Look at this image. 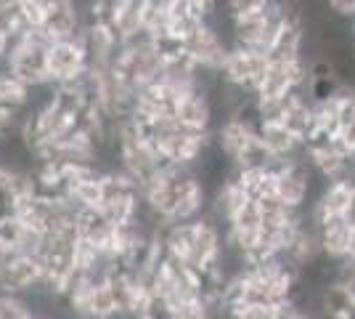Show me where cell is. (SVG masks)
<instances>
[{
  "label": "cell",
  "mask_w": 355,
  "mask_h": 319,
  "mask_svg": "<svg viewBox=\"0 0 355 319\" xmlns=\"http://www.w3.org/2000/svg\"><path fill=\"white\" fill-rule=\"evenodd\" d=\"M268 69V56L250 48H231L220 64V77L225 83L257 93V85Z\"/></svg>",
  "instance_id": "cell-1"
},
{
  "label": "cell",
  "mask_w": 355,
  "mask_h": 319,
  "mask_svg": "<svg viewBox=\"0 0 355 319\" xmlns=\"http://www.w3.org/2000/svg\"><path fill=\"white\" fill-rule=\"evenodd\" d=\"M88 72V54L80 40V35L72 40H53L48 46V75L51 83H69Z\"/></svg>",
  "instance_id": "cell-2"
},
{
  "label": "cell",
  "mask_w": 355,
  "mask_h": 319,
  "mask_svg": "<svg viewBox=\"0 0 355 319\" xmlns=\"http://www.w3.org/2000/svg\"><path fill=\"white\" fill-rule=\"evenodd\" d=\"M228 51H231V46L223 40V35L212 24H205L202 30H196L186 40V54L205 69H218L220 72V64Z\"/></svg>",
  "instance_id": "cell-3"
},
{
  "label": "cell",
  "mask_w": 355,
  "mask_h": 319,
  "mask_svg": "<svg viewBox=\"0 0 355 319\" xmlns=\"http://www.w3.org/2000/svg\"><path fill=\"white\" fill-rule=\"evenodd\" d=\"M313 218H315V227H318L321 250H324L329 259H337V261L347 259V253H350V234H353L350 224L342 215H315L313 213Z\"/></svg>",
  "instance_id": "cell-4"
},
{
  "label": "cell",
  "mask_w": 355,
  "mask_h": 319,
  "mask_svg": "<svg viewBox=\"0 0 355 319\" xmlns=\"http://www.w3.org/2000/svg\"><path fill=\"white\" fill-rule=\"evenodd\" d=\"M257 136L260 141L266 144L270 154L276 157V160H295L300 154L305 152V147H302V141L284 125V122H263L260 125V131H257Z\"/></svg>",
  "instance_id": "cell-5"
},
{
  "label": "cell",
  "mask_w": 355,
  "mask_h": 319,
  "mask_svg": "<svg viewBox=\"0 0 355 319\" xmlns=\"http://www.w3.org/2000/svg\"><path fill=\"white\" fill-rule=\"evenodd\" d=\"M40 27L51 40H72L83 32V16H80L74 3H67V6L45 11Z\"/></svg>",
  "instance_id": "cell-6"
},
{
  "label": "cell",
  "mask_w": 355,
  "mask_h": 319,
  "mask_svg": "<svg viewBox=\"0 0 355 319\" xmlns=\"http://www.w3.org/2000/svg\"><path fill=\"white\" fill-rule=\"evenodd\" d=\"M355 181H329L326 189L321 192V197L315 199V205L308 208L315 215H342L345 218V211L350 205V197H353Z\"/></svg>",
  "instance_id": "cell-7"
},
{
  "label": "cell",
  "mask_w": 355,
  "mask_h": 319,
  "mask_svg": "<svg viewBox=\"0 0 355 319\" xmlns=\"http://www.w3.org/2000/svg\"><path fill=\"white\" fill-rule=\"evenodd\" d=\"M321 317L355 319V295L342 282H331L321 290Z\"/></svg>",
  "instance_id": "cell-8"
},
{
  "label": "cell",
  "mask_w": 355,
  "mask_h": 319,
  "mask_svg": "<svg viewBox=\"0 0 355 319\" xmlns=\"http://www.w3.org/2000/svg\"><path fill=\"white\" fill-rule=\"evenodd\" d=\"M24 231L27 227L21 224V218L19 215H6V218H0V247L6 250V253H19V245L24 240Z\"/></svg>",
  "instance_id": "cell-9"
},
{
  "label": "cell",
  "mask_w": 355,
  "mask_h": 319,
  "mask_svg": "<svg viewBox=\"0 0 355 319\" xmlns=\"http://www.w3.org/2000/svg\"><path fill=\"white\" fill-rule=\"evenodd\" d=\"M32 311L30 301L24 295H6L0 293V319H30Z\"/></svg>",
  "instance_id": "cell-10"
},
{
  "label": "cell",
  "mask_w": 355,
  "mask_h": 319,
  "mask_svg": "<svg viewBox=\"0 0 355 319\" xmlns=\"http://www.w3.org/2000/svg\"><path fill=\"white\" fill-rule=\"evenodd\" d=\"M218 319V317H215ZM228 319H273V306H254L244 304L241 309H236Z\"/></svg>",
  "instance_id": "cell-11"
},
{
  "label": "cell",
  "mask_w": 355,
  "mask_h": 319,
  "mask_svg": "<svg viewBox=\"0 0 355 319\" xmlns=\"http://www.w3.org/2000/svg\"><path fill=\"white\" fill-rule=\"evenodd\" d=\"M331 14L340 16V19H347V22H355V0H326Z\"/></svg>",
  "instance_id": "cell-12"
},
{
  "label": "cell",
  "mask_w": 355,
  "mask_h": 319,
  "mask_svg": "<svg viewBox=\"0 0 355 319\" xmlns=\"http://www.w3.org/2000/svg\"><path fill=\"white\" fill-rule=\"evenodd\" d=\"M345 221L350 224V229H355V189H353V197H350V205L345 211Z\"/></svg>",
  "instance_id": "cell-13"
},
{
  "label": "cell",
  "mask_w": 355,
  "mask_h": 319,
  "mask_svg": "<svg viewBox=\"0 0 355 319\" xmlns=\"http://www.w3.org/2000/svg\"><path fill=\"white\" fill-rule=\"evenodd\" d=\"M30 319H51V317H45V314H32Z\"/></svg>",
  "instance_id": "cell-14"
}]
</instances>
